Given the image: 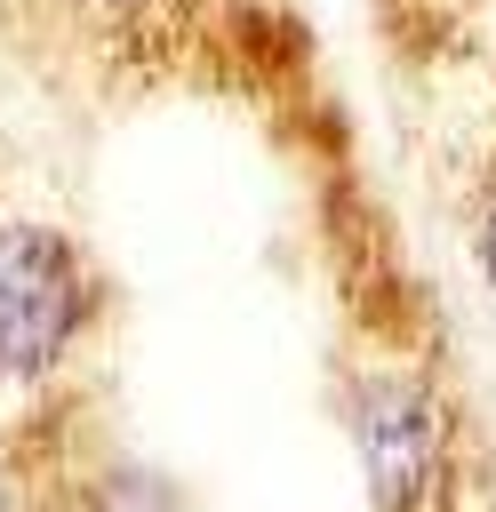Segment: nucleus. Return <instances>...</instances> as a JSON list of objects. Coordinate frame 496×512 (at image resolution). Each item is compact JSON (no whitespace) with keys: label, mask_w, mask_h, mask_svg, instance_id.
<instances>
[{"label":"nucleus","mask_w":496,"mask_h":512,"mask_svg":"<svg viewBox=\"0 0 496 512\" xmlns=\"http://www.w3.org/2000/svg\"><path fill=\"white\" fill-rule=\"evenodd\" d=\"M72 512H184V504H176V488H168L160 472H144V464H104V472L80 480Z\"/></svg>","instance_id":"nucleus-3"},{"label":"nucleus","mask_w":496,"mask_h":512,"mask_svg":"<svg viewBox=\"0 0 496 512\" xmlns=\"http://www.w3.org/2000/svg\"><path fill=\"white\" fill-rule=\"evenodd\" d=\"M96 16H144V8H160V0H88Z\"/></svg>","instance_id":"nucleus-5"},{"label":"nucleus","mask_w":496,"mask_h":512,"mask_svg":"<svg viewBox=\"0 0 496 512\" xmlns=\"http://www.w3.org/2000/svg\"><path fill=\"white\" fill-rule=\"evenodd\" d=\"M96 304V272L72 232L8 216L0 224V384H40L72 360Z\"/></svg>","instance_id":"nucleus-2"},{"label":"nucleus","mask_w":496,"mask_h":512,"mask_svg":"<svg viewBox=\"0 0 496 512\" xmlns=\"http://www.w3.org/2000/svg\"><path fill=\"white\" fill-rule=\"evenodd\" d=\"M344 424H352L376 512H456V472H464L456 416L408 360L360 368L344 392Z\"/></svg>","instance_id":"nucleus-1"},{"label":"nucleus","mask_w":496,"mask_h":512,"mask_svg":"<svg viewBox=\"0 0 496 512\" xmlns=\"http://www.w3.org/2000/svg\"><path fill=\"white\" fill-rule=\"evenodd\" d=\"M472 248H480V272H488V288H496V176H488L480 200H472Z\"/></svg>","instance_id":"nucleus-4"}]
</instances>
